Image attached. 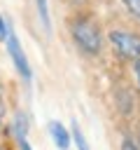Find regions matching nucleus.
Returning a JSON list of instances; mask_svg holds the SVG:
<instances>
[{"label": "nucleus", "instance_id": "obj_13", "mask_svg": "<svg viewBox=\"0 0 140 150\" xmlns=\"http://www.w3.org/2000/svg\"><path fill=\"white\" fill-rule=\"evenodd\" d=\"M138 80H140V68H138Z\"/></svg>", "mask_w": 140, "mask_h": 150}, {"label": "nucleus", "instance_id": "obj_11", "mask_svg": "<svg viewBox=\"0 0 140 150\" xmlns=\"http://www.w3.org/2000/svg\"><path fill=\"white\" fill-rule=\"evenodd\" d=\"M19 145H21V150H30V145H28V141L23 138V141H19Z\"/></svg>", "mask_w": 140, "mask_h": 150}, {"label": "nucleus", "instance_id": "obj_12", "mask_svg": "<svg viewBox=\"0 0 140 150\" xmlns=\"http://www.w3.org/2000/svg\"><path fill=\"white\" fill-rule=\"evenodd\" d=\"M2 115H5V108H2V103H0V122H2Z\"/></svg>", "mask_w": 140, "mask_h": 150}, {"label": "nucleus", "instance_id": "obj_2", "mask_svg": "<svg viewBox=\"0 0 140 150\" xmlns=\"http://www.w3.org/2000/svg\"><path fill=\"white\" fill-rule=\"evenodd\" d=\"M110 45L126 61H140V35L128 30H110Z\"/></svg>", "mask_w": 140, "mask_h": 150}, {"label": "nucleus", "instance_id": "obj_1", "mask_svg": "<svg viewBox=\"0 0 140 150\" xmlns=\"http://www.w3.org/2000/svg\"><path fill=\"white\" fill-rule=\"evenodd\" d=\"M70 30H72V40L79 45L82 52H86V54H98L100 52L103 35H100V28L96 26V21H91V19H77Z\"/></svg>", "mask_w": 140, "mask_h": 150}, {"label": "nucleus", "instance_id": "obj_8", "mask_svg": "<svg viewBox=\"0 0 140 150\" xmlns=\"http://www.w3.org/2000/svg\"><path fill=\"white\" fill-rule=\"evenodd\" d=\"M124 7L140 21V0H124Z\"/></svg>", "mask_w": 140, "mask_h": 150}, {"label": "nucleus", "instance_id": "obj_6", "mask_svg": "<svg viewBox=\"0 0 140 150\" xmlns=\"http://www.w3.org/2000/svg\"><path fill=\"white\" fill-rule=\"evenodd\" d=\"M35 5H37V12H40V21H42L44 30H49V28H51V23H49V5H47V0H35Z\"/></svg>", "mask_w": 140, "mask_h": 150}, {"label": "nucleus", "instance_id": "obj_9", "mask_svg": "<svg viewBox=\"0 0 140 150\" xmlns=\"http://www.w3.org/2000/svg\"><path fill=\"white\" fill-rule=\"evenodd\" d=\"M7 28H9V23H7V21H5V16L0 14V42L7 38Z\"/></svg>", "mask_w": 140, "mask_h": 150}, {"label": "nucleus", "instance_id": "obj_10", "mask_svg": "<svg viewBox=\"0 0 140 150\" xmlns=\"http://www.w3.org/2000/svg\"><path fill=\"white\" fill-rule=\"evenodd\" d=\"M121 150H140V148H138V145H135L131 138H124V143H121Z\"/></svg>", "mask_w": 140, "mask_h": 150}, {"label": "nucleus", "instance_id": "obj_3", "mask_svg": "<svg viewBox=\"0 0 140 150\" xmlns=\"http://www.w3.org/2000/svg\"><path fill=\"white\" fill-rule=\"evenodd\" d=\"M5 42H7V52H9V56H12V61H14V66H16V70H19V75L23 77V80H30V66H28V59H26V54H23V47L19 45V38H16V33H14V28L9 26L7 28V38H5Z\"/></svg>", "mask_w": 140, "mask_h": 150}, {"label": "nucleus", "instance_id": "obj_7", "mask_svg": "<svg viewBox=\"0 0 140 150\" xmlns=\"http://www.w3.org/2000/svg\"><path fill=\"white\" fill-rule=\"evenodd\" d=\"M72 136H75V143H77L79 150H89V143H86V138H84V134L79 131V127H77L75 120H72Z\"/></svg>", "mask_w": 140, "mask_h": 150}, {"label": "nucleus", "instance_id": "obj_5", "mask_svg": "<svg viewBox=\"0 0 140 150\" xmlns=\"http://www.w3.org/2000/svg\"><path fill=\"white\" fill-rule=\"evenodd\" d=\"M26 129H28L26 115L23 112H16V117H14V136H16V141H23L26 138Z\"/></svg>", "mask_w": 140, "mask_h": 150}, {"label": "nucleus", "instance_id": "obj_4", "mask_svg": "<svg viewBox=\"0 0 140 150\" xmlns=\"http://www.w3.org/2000/svg\"><path fill=\"white\" fill-rule=\"evenodd\" d=\"M49 131H51V138H54V143L58 145V150H68L70 136H68L65 127H63L61 122H51V124H49Z\"/></svg>", "mask_w": 140, "mask_h": 150}]
</instances>
